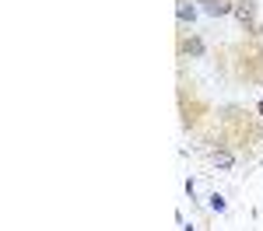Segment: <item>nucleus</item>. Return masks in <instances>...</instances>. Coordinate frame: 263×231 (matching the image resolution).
<instances>
[{"instance_id":"obj_1","label":"nucleus","mask_w":263,"mask_h":231,"mask_svg":"<svg viewBox=\"0 0 263 231\" xmlns=\"http://www.w3.org/2000/svg\"><path fill=\"white\" fill-rule=\"evenodd\" d=\"M235 7L232 4H224V0H207V14H214V18H221V14H232Z\"/></svg>"},{"instance_id":"obj_2","label":"nucleus","mask_w":263,"mask_h":231,"mask_svg":"<svg viewBox=\"0 0 263 231\" xmlns=\"http://www.w3.org/2000/svg\"><path fill=\"white\" fill-rule=\"evenodd\" d=\"M214 165H218V168H224V172H228V168L235 165V154H228V151H214Z\"/></svg>"},{"instance_id":"obj_3","label":"nucleus","mask_w":263,"mask_h":231,"mask_svg":"<svg viewBox=\"0 0 263 231\" xmlns=\"http://www.w3.org/2000/svg\"><path fill=\"white\" fill-rule=\"evenodd\" d=\"M235 14H239V21H242V25H249V21H253V4H249V0L235 4Z\"/></svg>"},{"instance_id":"obj_4","label":"nucleus","mask_w":263,"mask_h":231,"mask_svg":"<svg viewBox=\"0 0 263 231\" xmlns=\"http://www.w3.org/2000/svg\"><path fill=\"white\" fill-rule=\"evenodd\" d=\"M193 14H197V11H193L190 4H179V21H193Z\"/></svg>"},{"instance_id":"obj_5","label":"nucleus","mask_w":263,"mask_h":231,"mask_svg":"<svg viewBox=\"0 0 263 231\" xmlns=\"http://www.w3.org/2000/svg\"><path fill=\"white\" fill-rule=\"evenodd\" d=\"M211 210L221 214V210H224V196H218V192H214V196H211Z\"/></svg>"},{"instance_id":"obj_6","label":"nucleus","mask_w":263,"mask_h":231,"mask_svg":"<svg viewBox=\"0 0 263 231\" xmlns=\"http://www.w3.org/2000/svg\"><path fill=\"white\" fill-rule=\"evenodd\" d=\"M260 119H263V98H260Z\"/></svg>"},{"instance_id":"obj_7","label":"nucleus","mask_w":263,"mask_h":231,"mask_svg":"<svg viewBox=\"0 0 263 231\" xmlns=\"http://www.w3.org/2000/svg\"><path fill=\"white\" fill-rule=\"evenodd\" d=\"M182 231H193V228H182Z\"/></svg>"}]
</instances>
